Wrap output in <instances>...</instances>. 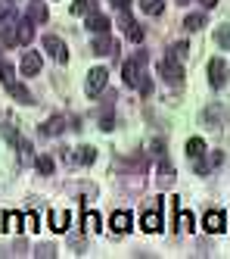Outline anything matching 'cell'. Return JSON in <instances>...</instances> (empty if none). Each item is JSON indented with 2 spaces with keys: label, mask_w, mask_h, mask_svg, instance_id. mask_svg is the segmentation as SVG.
<instances>
[{
  "label": "cell",
  "mask_w": 230,
  "mask_h": 259,
  "mask_svg": "<svg viewBox=\"0 0 230 259\" xmlns=\"http://www.w3.org/2000/svg\"><path fill=\"white\" fill-rule=\"evenodd\" d=\"M143 66H146V53H134V57L125 63L122 78H125L128 88H137V84H140V69H143Z\"/></svg>",
  "instance_id": "1"
},
{
  "label": "cell",
  "mask_w": 230,
  "mask_h": 259,
  "mask_svg": "<svg viewBox=\"0 0 230 259\" xmlns=\"http://www.w3.org/2000/svg\"><path fill=\"white\" fill-rule=\"evenodd\" d=\"M19 16H16V10H10V13H4L0 16V41H4L7 47H16V31H19Z\"/></svg>",
  "instance_id": "2"
},
{
  "label": "cell",
  "mask_w": 230,
  "mask_h": 259,
  "mask_svg": "<svg viewBox=\"0 0 230 259\" xmlns=\"http://www.w3.org/2000/svg\"><path fill=\"white\" fill-rule=\"evenodd\" d=\"M159 75H162L168 84H181V81H184V63H178V60L168 53V57L159 63Z\"/></svg>",
  "instance_id": "3"
},
{
  "label": "cell",
  "mask_w": 230,
  "mask_h": 259,
  "mask_svg": "<svg viewBox=\"0 0 230 259\" xmlns=\"http://www.w3.org/2000/svg\"><path fill=\"white\" fill-rule=\"evenodd\" d=\"M106 81H109V72H106L103 66H97V69H90V72H87V84H84V91H87V97H97V94H103V88H106Z\"/></svg>",
  "instance_id": "4"
},
{
  "label": "cell",
  "mask_w": 230,
  "mask_h": 259,
  "mask_svg": "<svg viewBox=\"0 0 230 259\" xmlns=\"http://www.w3.org/2000/svg\"><path fill=\"white\" fill-rule=\"evenodd\" d=\"M140 228L146 231V234H159L165 225H162V215H159V206H152V209H146L143 215H140Z\"/></svg>",
  "instance_id": "5"
},
{
  "label": "cell",
  "mask_w": 230,
  "mask_h": 259,
  "mask_svg": "<svg viewBox=\"0 0 230 259\" xmlns=\"http://www.w3.org/2000/svg\"><path fill=\"white\" fill-rule=\"evenodd\" d=\"M90 50L100 53V57H115V53H119V44H115L109 34H97V38H93V44H90Z\"/></svg>",
  "instance_id": "6"
},
{
  "label": "cell",
  "mask_w": 230,
  "mask_h": 259,
  "mask_svg": "<svg viewBox=\"0 0 230 259\" xmlns=\"http://www.w3.org/2000/svg\"><path fill=\"white\" fill-rule=\"evenodd\" d=\"M44 50L53 53L56 63H66V60H69V50H66V44L56 38V34H47V38H44Z\"/></svg>",
  "instance_id": "7"
},
{
  "label": "cell",
  "mask_w": 230,
  "mask_h": 259,
  "mask_svg": "<svg viewBox=\"0 0 230 259\" xmlns=\"http://www.w3.org/2000/svg\"><path fill=\"white\" fill-rule=\"evenodd\" d=\"M208 81H212L215 88H221L224 81H227V63L224 60H208Z\"/></svg>",
  "instance_id": "8"
},
{
  "label": "cell",
  "mask_w": 230,
  "mask_h": 259,
  "mask_svg": "<svg viewBox=\"0 0 230 259\" xmlns=\"http://www.w3.org/2000/svg\"><path fill=\"white\" fill-rule=\"evenodd\" d=\"M202 228H205L208 234H221V231H224V212H221V209H208L205 219H202Z\"/></svg>",
  "instance_id": "9"
},
{
  "label": "cell",
  "mask_w": 230,
  "mask_h": 259,
  "mask_svg": "<svg viewBox=\"0 0 230 259\" xmlns=\"http://www.w3.org/2000/svg\"><path fill=\"white\" fill-rule=\"evenodd\" d=\"M109 228H112L115 234H128V231H131V212H128V209L112 212V219H109Z\"/></svg>",
  "instance_id": "10"
},
{
  "label": "cell",
  "mask_w": 230,
  "mask_h": 259,
  "mask_svg": "<svg viewBox=\"0 0 230 259\" xmlns=\"http://www.w3.org/2000/svg\"><path fill=\"white\" fill-rule=\"evenodd\" d=\"M87 28H90L93 34H109L112 22H109V16H103V13H90V16H87Z\"/></svg>",
  "instance_id": "11"
},
{
  "label": "cell",
  "mask_w": 230,
  "mask_h": 259,
  "mask_svg": "<svg viewBox=\"0 0 230 259\" xmlns=\"http://www.w3.org/2000/svg\"><path fill=\"white\" fill-rule=\"evenodd\" d=\"M221 159H224V156H221V150H215V153H208L205 159L199 156V159H196V165H193V169H196V175H208V172L215 169V165H221Z\"/></svg>",
  "instance_id": "12"
},
{
  "label": "cell",
  "mask_w": 230,
  "mask_h": 259,
  "mask_svg": "<svg viewBox=\"0 0 230 259\" xmlns=\"http://www.w3.org/2000/svg\"><path fill=\"white\" fill-rule=\"evenodd\" d=\"M69 209H50V228L56 231V234H66V228H69Z\"/></svg>",
  "instance_id": "13"
},
{
  "label": "cell",
  "mask_w": 230,
  "mask_h": 259,
  "mask_svg": "<svg viewBox=\"0 0 230 259\" xmlns=\"http://www.w3.org/2000/svg\"><path fill=\"white\" fill-rule=\"evenodd\" d=\"M19 72H22V75H37V72H41V53H25Z\"/></svg>",
  "instance_id": "14"
},
{
  "label": "cell",
  "mask_w": 230,
  "mask_h": 259,
  "mask_svg": "<svg viewBox=\"0 0 230 259\" xmlns=\"http://www.w3.org/2000/svg\"><path fill=\"white\" fill-rule=\"evenodd\" d=\"M175 222H178V231H193V228H196L193 212H187V209H181V206H175Z\"/></svg>",
  "instance_id": "15"
},
{
  "label": "cell",
  "mask_w": 230,
  "mask_h": 259,
  "mask_svg": "<svg viewBox=\"0 0 230 259\" xmlns=\"http://www.w3.org/2000/svg\"><path fill=\"white\" fill-rule=\"evenodd\" d=\"M47 7L41 4V0H34V4L28 7V22H34V25H41V22H47Z\"/></svg>",
  "instance_id": "16"
},
{
  "label": "cell",
  "mask_w": 230,
  "mask_h": 259,
  "mask_svg": "<svg viewBox=\"0 0 230 259\" xmlns=\"http://www.w3.org/2000/svg\"><path fill=\"white\" fill-rule=\"evenodd\" d=\"M34 38V22H19V31H16V44H31Z\"/></svg>",
  "instance_id": "17"
},
{
  "label": "cell",
  "mask_w": 230,
  "mask_h": 259,
  "mask_svg": "<svg viewBox=\"0 0 230 259\" xmlns=\"http://www.w3.org/2000/svg\"><path fill=\"white\" fill-rule=\"evenodd\" d=\"M208 150H205V141L202 138H190L187 141V156L190 159H199V156H205Z\"/></svg>",
  "instance_id": "18"
},
{
  "label": "cell",
  "mask_w": 230,
  "mask_h": 259,
  "mask_svg": "<svg viewBox=\"0 0 230 259\" xmlns=\"http://www.w3.org/2000/svg\"><path fill=\"white\" fill-rule=\"evenodd\" d=\"M202 122H205V125H212V128H215V125L221 128V125H224V109H215V106H208L205 113H202Z\"/></svg>",
  "instance_id": "19"
},
{
  "label": "cell",
  "mask_w": 230,
  "mask_h": 259,
  "mask_svg": "<svg viewBox=\"0 0 230 259\" xmlns=\"http://www.w3.org/2000/svg\"><path fill=\"white\" fill-rule=\"evenodd\" d=\"M81 225H84L87 234H90V231H100V215L93 212V209H84V212H81Z\"/></svg>",
  "instance_id": "20"
},
{
  "label": "cell",
  "mask_w": 230,
  "mask_h": 259,
  "mask_svg": "<svg viewBox=\"0 0 230 259\" xmlns=\"http://www.w3.org/2000/svg\"><path fill=\"white\" fill-rule=\"evenodd\" d=\"M140 10L146 16H162L165 13V0H140Z\"/></svg>",
  "instance_id": "21"
},
{
  "label": "cell",
  "mask_w": 230,
  "mask_h": 259,
  "mask_svg": "<svg viewBox=\"0 0 230 259\" xmlns=\"http://www.w3.org/2000/svg\"><path fill=\"white\" fill-rule=\"evenodd\" d=\"M41 128H44V135H60L63 128H66V116H53V119H47Z\"/></svg>",
  "instance_id": "22"
},
{
  "label": "cell",
  "mask_w": 230,
  "mask_h": 259,
  "mask_svg": "<svg viewBox=\"0 0 230 259\" xmlns=\"http://www.w3.org/2000/svg\"><path fill=\"white\" fill-rule=\"evenodd\" d=\"M93 159H97V150H93V147H78V150H75V162L78 165H90Z\"/></svg>",
  "instance_id": "23"
},
{
  "label": "cell",
  "mask_w": 230,
  "mask_h": 259,
  "mask_svg": "<svg viewBox=\"0 0 230 259\" xmlns=\"http://www.w3.org/2000/svg\"><path fill=\"white\" fill-rule=\"evenodd\" d=\"M93 10H97V0H75V4H72L75 16H90Z\"/></svg>",
  "instance_id": "24"
},
{
  "label": "cell",
  "mask_w": 230,
  "mask_h": 259,
  "mask_svg": "<svg viewBox=\"0 0 230 259\" xmlns=\"http://www.w3.org/2000/svg\"><path fill=\"white\" fill-rule=\"evenodd\" d=\"M7 91H10V94H13V97H16L19 103H31V94L25 91V84H22V81H13V84H10Z\"/></svg>",
  "instance_id": "25"
},
{
  "label": "cell",
  "mask_w": 230,
  "mask_h": 259,
  "mask_svg": "<svg viewBox=\"0 0 230 259\" xmlns=\"http://www.w3.org/2000/svg\"><path fill=\"white\" fill-rule=\"evenodd\" d=\"M4 231H22V215L19 212H4Z\"/></svg>",
  "instance_id": "26"
},
{
  "label": "cell",
  "mask_w": 230,
  "mask_h": 259,
  "mask_svg": "<svg viewBox=\"0 0 230 259\" xmlns=\"http://www.w3.org/2000/svg\"><path fill=\"white\" fill-rule=\"evenodd\" d=\"M22 231H41V215H37V212H25L22 215Z\"/></svg>",
  "instance_id": "27"
},
{
  "label": "cell",
  "mask_w": 230,
  "mask_h": 259,
  "mask_svg": "<svg viewBox=\"0 0 230 259\" xmlns=\"http://www.w3.org/2000/svg\"><path fill=\"white\" fill-rule=\"evenodd\" d=\"M202 25H205V16L202 13H190L187 19H184V28H190V31H199Z\"/></svg>",
  "instance_id": "28"
},
{
  "label": "cell",
  "mask_w": 230,
  "mask_h": 259,
  "mask_svg": "<svg viewBox=\"0 0 230 259\" xmlns=\"http://www.w3.org/2000/svg\"><path fill=\"white\" fill-rule=\"evenodd\" d=\"M215 44H218V47H224V50H230V25L215 28Z\"/></svg>",
  "instance_id": "29"
},
{
  "label": "cell",
  "mask_w": 230,
  "mask_h": 259,
  "mask_svg": "<svg viewBox=\"0 0 230 259\" xmlns=\"http://www.w3.org/2000/svg\"><path fill=\"white\" fill-rule=\"evenodd\" d=\"M171 57H175L178 63H184V60L190 57V44H187V41H178L175 47H171Z\"/></svg>",
  "instance_id": "30"
},
{
  "label": "cell",
  "mask_w": 230,
  "mask_h": 259,
  "mask_svg": "<svg viewBox=\"0 0 230 259\" xmlns=\"http://www.w3.org/2000/svg\"><path fill=\"white\" fill-rule=\"evenodd\" d=\"M34 169L41 172V175H53V159L50 156H37L34 159Z\"/></svg>",
  "instance_id": "31"
},
{
  "label": "cell",
  "mask_w": 230,
  "mask_h": 259,
  "mask_svg": "<svg viewBox=\"0 0 230 259\" xmlns=\"http://www.w3.org/2000/svg\"><path fill=\"white\" fill-rule=\"evenodd\" d=\"M128 41H134V44H140V41H143V28H140L137 22L128 28Z\"/></svg>",
  "instance_id": "32"
},
{
  "label": "cell",
  "mask_w": 230,
  "mask_h": 259,
  "mask_svg": "<svg viewBox=\"0 0 230 259\" xmlns=\"http://www.w3.org/2000/svg\"><path fill=\"white\" fill-rule=\"evenodd\" d=\"M112 125H115V122H112V116H103V122H100V132H112Z\"/></svg>",
  "instance_id": "33"
},
{
  "label": "cell",
  "mask_w": 230,
  "mask_h": 259,
  "mask_svg": "<svg viewBox=\"0 0 230 259\" xmlns=\"http://www.w3.org/2000/svg\"><path fill=\"white\" fill-rule=\"evenodd\" d=\"M37 256H53V247L44 244V247H37Z\"/></svg>",
  "instance_id": "34"
},
{
  "label": "cell",
  "mask_w": 230,
  "mask_h": 259,
  "mask_svg": "<svg viewBox=\"0 0 230 259\" xmlns=\"http://www.w3.org/2000/svg\"><path fill=\"white\" fill-rule=\"evenodd\" d=\"M140 91H143V94H149V91H152V84H149V78H143V75H140Z\"/></svg>",
  "instance_id": "35"
},
{
  "label": "cell",
  "mask_w": 230,
  "mask_h": 259,
  "mask_svg": "<svg viewBox=\"0 0 230 259\" xmlns=\"http://www.w3.org/2000/svg\"><path fill=\"white\" fill-rule=\"evenodd\" d=\"M10 4H16V0H0V16L10 13Z\"/></svg>",
  "instance_id": "36"
},
{
  "label": "cell",
  "mask_w": 230,
  "mask_h": 259,
  "mask_svg": "<svg viewBox=\"0 0 230 259\" xmlns=\"http://www.w3.org/2000/svg\"><path fill=\"white\" fill-rule=\"evenodd\" d=\"M112 4H115V7H122V10H128V7L134 4V0H112Z\"/></svg>",
  "instance_id": "37"
},
{
  "label": "cell",
  "mask_w": 230,
  "mask_h": 259,
  "mask_svg": "<svg viewBox=\"0 0 230 259\" xmlns=\"http://www.w3.org/2000/svg\"><path fill=\"white\" fill-rule=\"evenodd\" d=\"M215 4H218V0H202V7H208V10H212Z\"/></svg>",
  "instance_id": "38"
}]
</instances>
